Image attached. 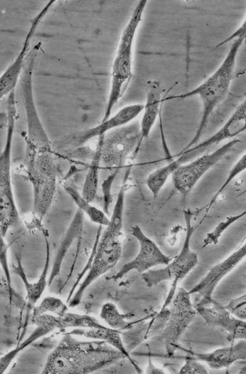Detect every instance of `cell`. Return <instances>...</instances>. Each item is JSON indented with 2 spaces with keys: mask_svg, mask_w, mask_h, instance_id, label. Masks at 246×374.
<instances>
[{
  "mask_svg": "<svg viewBox=\"0 0 246 374\" xmlns=\"http://www.w3.org/2000/svg\"><path fill=\"white\" fill-rule=\"evenodd\" d=\"M164 90L156 80H148L146 85V101L144 104L140 122V138L139 146L143 140L147 138L154 128L159 114Z\"/></svg>",
  "mask_w": 246,
  "mask_h": 374,
  "instance_id": "cell-18",
  "label": "cell"
},
{
  "mask_svg": "<svg viewBox=\"0 0 246 374\" xmlns=\"http://www.w3.org/2000/svg\"><path fill=\"white\" fill-rule=\"evenodd\" d=\"M246 258V241L225 259L214 265L189 291L198 294L201 299L198 305H207L214 301L213 293L221 280Z\"/></svg>",
  "mask_w": 246,
  "mask_h": 374,
  "instance_id": "cell-13",
  "label": "cell"
},
{
  "mask_svg": "<svg viewBox=\"0 0 246 374\" xmlns=\"http://www.w3.org/2000/svg\"><path fill=\"white\" fill-rule=\"evenodd\" d=\"M240 142L237 138L228 140L212 152L202 155L181 164L172 175L173 187L181 195H187L198 181Z\"/></svg>",
  "mask_w": 246,
  "mask_h": 374,
  "instance_id": "cell-10",
  "label": "cell"
},
{
  "mask_svg": "<svg viewBox=\"0 0 246 374\" xmlns=\"http://www.w3.org/2000/svg\"><path fill=\"white\" fill-rule=\"evenodd\" d=\"M63 336L48 355L41 373H91L126 358L105 341H80L67 332Z\"/></svg>",
  "mask_w": 246,
  "mask_h": 374,
  "instance_id": "cell-1",
  "label": "cell"
},
{
  "mask_svg": "<svg viewBox=\"0 0 246 374\" xmlns=\"http://www.w3.org/2000/svg\"><path fill=\"white\" fill-rule=\"evenodd\" d=\"M146 0L139 1L122 32L111 68L109 92L101 121L112 115L115 105L133 76V50L136 35L143 19Z\"/></svg>",
  "mask_w": 246,
  "mask_h": 374,
  "instance_id": "cell-5",
  "label": "cell"
},
{
  "mask_svg": "<svg viewBox=\"0 0 246 374\" xmlns=\"http://www.w3.org/2000/svg\"><path fill=\"white\" fill-rule=\"evenodd\" d=\"M195 308L207 324L224 331L228 341H246V321L232 314L225 306L214 300L207 305L196 304Z\"/></svg>",
  "mask_w": 246,
  "mask_h": 374,
  "instance_id": "cell-14",
  "label": "cell"
},
{
  "mask_svg": "<svg viewBox=\"0 0 246 374\" xmlns=\"http://www.w3.org/2000/svg\"><path fill=\"white\" fill-rule=\"evenodd\" d=\"M246 215V211L233 216L227 217L220 222L210 232L208 233L203 240V247L208 245H216L223 232L233 223Z\"/></svg>",
  "mask_w": 246,
  "mask_h": 374,
  "instance_id": "cell-29",
  "label": "cell"
},
{
  "mask_svg": "<svg viewBox=\"0 0 246 374\" xmlns=\"http://www.w3.org/2000/svg\"><path fill=\"white\" fill-rule=\"evenodd\" d=\"M131 234L138 241V253L133 259L124 264L114 275L113 279L115 280L122 279L131 271H136L142 274L156 266H165L172 259L165 254L151 239L145 234L139 226H132Z\"/></svg>",
  "mask_w": 246,
  "mask_h": 374,
  "instance_id": "cell-11",
  "label": "cell"
},
{
  "mask_svg": "<svg viewBox=\"0 0 246 374\" xmlns=\"http://www.w3.org/2000/svg\"><path fill=\"white\" fill-rule=\"evenodd\" d=\"M26 172L33 191L32 211L24 221L29 230L47 233L43 220L57 189L58 170L53 151H26Z\"/></svg>",
  "mask_w": 246,
  "mask_h": 374,
  "instance_id": "cell-4",
  "label": "cell"
},
{
  "mask_svg": "<svg viewBox=\"0 0 246 374\" xmlns=\"http://www.w3.org/2000/svg\"><path fill=\"white\" fill-rule=\"evenodd\" d=\"M36 328L31 333V335L22 343H19L15 348L12 349L7 353L1 357L0 359V373H3L9 366L13 360L21 353L23 349L28 347L33 342L37 339L43 337L49 333L50 330L43 326L38 325Z\"/></svg>",
  "mask_w": 246,
  "mask_h": 374,
  "instance_id": "cell-27",
  "label": "cell"
},
{
  "mask_svg": "<svg viewBox=\"0 0 246 374\" xmlns=\"http://www.w3.org/2000/svg\"><path fill=\"white\" fill-rule=\"evenodd\" d=\"M126 185L123 184L118 192L109 224L105 227L100 239L95 245L90 269L80 284L73 298L68 301L70 307L77 306L89 286L111 270L122 256V235L125 202Z\"/></svg>",
  "mask_w": 246,
  "mask_h": 374,
  "instance_id": "cell-3",
  "label": "cell"
},
{
  "mask_svg": "<svg viewBox=\"0 0 246 374\" xmlns=\"http://www.w3.org/2000/svg\"><path fill=\"white\" fill-rule=\"evenodd\" d=\"M242 37L246 38V17L241 24V25L230 36H229L228 38L219 43L214 48H218L225 45V43H228L230 41H233Z\"/></svg>",
  "mask_w": 246,
  "mask_h": 374,
  "instance_id": "cell-35",
  "label": "cell"
},
{
  "mask_svg": "<svg viewBox=\"0 0 246 374\" xmlns=\"http://www.w3.org/2000/svg\"><path fill=\"white\" fill-rule=\"evenodd\" d=\"M8 248L9 246L4 240V237L0 235V264L4 274V280L8 291L9 303L15 302V293L11 286V273L8 264Z\"/></svg>",
  "mask_w": 246,
  "mask_h": 374,
  "instance_id": "cell-30",
  "label": "cell"
},
{
  "mask_svg": "<svg viewBox=\"0 0 246 374\" xmlns=\"http://www.w3.org/2000/svg\"><path fill=\"white\" fill-rule=\"evenodd\" d=\"M245 281H246V275L245 276ZM245 294L246 295V293H245Z\"/></svg>",
  "mask_w": 246,
  "mask_h": 374,
  "instance_id": "cell-37",
  "label": "cell"
},
{
  "mask_svg": "<svg viewBox=\"0 0 246 374\" xmlns=\"http://www.w3.org/2000/svg\"><path fill=\"white\" fill-rule=\"evenodd\" d=\"M186 234L178 254L165 267L150 269L141 274V279L148 287H152L165 281H171V286L161 309L168 308L176 294L178 284L183 280L198 264V256L191 248L194 232L192 213L184 210Z\"/></svg>",
  "mask_w": 246,
  "mask_h": 374,
  "instance_id": "cell-7",
  "label": "cell"
},
{
  "mask_svg": "<svg viewBox=\"0 0 246 374\" xmlns=\"http://www.w3.org/2000/svg\"><path fill=\"white\" fill-rule=\"evenodd\" d=\"M105 136V135L98 137L97 145L85 175L81 192L83 197L90 202L95 200L98 191L100 166L102 155Z\"/></svg>",
  "mask_w": 246,
  "mask_h": 374,
  "instance_id": "cell-24",
  "label": "cell"
},
{
  "mask_svg": "<svg viewBox=\"0 0 246 374\" xmlns=\"http://www.w3.org/2000/svg\"><path fill=\"white\" fill-rule=\"evenodd\" d=\"M245 39L242 37L233 41L219 67L198 86L186 93L164 99H183L198 96L201 101L202 111L198 128L193 138L181 151L199 143L213 111L227 98L233 78L237 54Z\"/></svg>",
  "mask_w": 246,
  "mask_h": 374,
  "instance_id": "cell-2",
  "label": "cell"
},
{
  "mask_svg": "<svg viewBox=\"0 0 246 374\" xmlns=\"http://www.w3.org/2000/svg\"><path fill=\"white\" fill-rule=\"evenodd\" d=\"M191 294L183 288H179L169 305L167 320L162 329L161 341L166 350V357L171 358L176 350L178 339L194 320L197 311L193 305Z\"/></svg>",
  "mask_w": 246,
  "mask_h": 374,
  "instance_id": "cell-9",
  "label": "cell"
},
{
  "mask_svg": "<svg viewBox=\"0 0 246 374\" xmlns=\"http://www.w3.org/2000/svg\"><path fill=\"white\" fill-rule=\"evenodd\" d=\"M181 164L182 162L180 158H177L154 170L148 175L146 179V185L154 199L159 196L169 178L171 176L172 177Z\"/></svg>",
  "mask_w": 246,
  "mask_h": 374,
  "instance_id": "cell-25",
  "label": "cell"
},
{
  "mask_svg": "<svg viewBox=\"0 0 246 374\" xmlns=\"http://www.w3.org/2000/svg\"><path fill=\"white\" fill-rule=\"evenodd\" d=\"M55 2L56 1L54 0L48 1L31 20L29 29L25 36L19 53L0 76L1 99L8 96L11 92L15 90L31 51H29V47L34 33L45 16Z\"/></svg>",
  "mask_w": 246,
  "mask_h": 374,
  "instance_id": "cell-12",
  "label": "cell"
},
{
  "mask_svg": "<svg viewBox=\"0 0 246 374\" xmlns=\"http://www.w3.org/2000/svg\"><path fill=\"white\" fill-rule=\"evenodd\" d=\"M149 355V365H148V367L146 368V373H165V372L164 370H162V369H160L157 367H156L151 362V355Z\"/></svg>",
  "mask_w": 246,
  "mask_h": 374,
  "instance_id": "cell-36",
  "label": "cell"
},
{
  "mask_svg": "<svg viewBox=\"0 0 246 374\" xmlns=\"http://www.w3.org/2000/svg\"><path fill=\"white\" fill-rule=\"evenodd\" d=\"M245 131L246 98L217 132L200 143V147L203 150H207L221 142L232 140Z\"/></svg>",
  "mask_w": 246,
  "mask_h": 374,
  "instance_id": "cell-20",
  "label": "cell"
},
{
  "mask_svg": "<svg viewBox=\"0 0 246 374\" xmlns=\"http://www.w3.org/2000/svg\"><path fill=\"white\" fill-rule=\"evenodd\" d=\"M40 48L39 42L31 50L18 82L26 115L25 142L26 150L53 151L48 135L38 115L33 97V69Z\"/></svg>",
  "mask_w": 246,
  "mask_h": 374,
  "instance_id": "cell-8",
  "label": "cell"
},
{
  "mask_svg": "<svg viewBox=\"0 0 246 374\" xmlns=\"http://www.w3.org/2000/svg\"><path fill=\"white\" fill-rule=\"evenodd\" d=\"M16 114L14 90L7 96L6 135L0 155V235L3 237L20 223L11 180V152Z\"/></svg>",
  "mask_w": 246,
  "mask_h": 374,
  "instance_id": "cell-6",
  "label": "cell"
},
{
  "mask_svg": "<svg viewBox=\"0 0 246 374\" xmlns=\"http://www.w3.org/2000/svg\"><path fill=\"white\" fill-rule=\"evenodd\" d=\"M132 316L131 313H120L117 306L112 302L104 303L100 311V318L107 326L120 331L129 330L139 322V321H129L128 319Z\"/></svg>",
  "mask_w": 246,
  "mask_h": 374,
  "instance_id": "cell-26",
  "label": "cell"
},
{
  "mask_svg": "<svg viewBox=\"0 0 246 374\" xmlns=\"http://www.w3.org/2000/svg\"><path fill=\"white\" fill-rule=\"evenodd\" d=\"M82 228L83 212L77 209L58 246L48 277V285H50L54 278L60 274L63 259L75 239L81 234Z\"/></svg>",
  "mask_w": 246,
  "mask_h": 374,
  "instance_id": "cell-22",
  "label": "cell"
},
{
  "mask_svg": "<svg viewBox=\"0 0 246 374\" xmlns=\"http://www.w3.org/2000/svg\"><path fill=\"white\" fill-rule=\"evenodd\" d=\"M73 336H83L89 339L100 340L105 341L108 344L121 352L125 358L133 365L135 370L138 373H141V370L136 362L132 358L129 351L127 348L123 338L122 337V331L112 328L107 326L102 328H76L67 332Z\"/></svg>",
  "mask_w": 246,
  "mask_h": 374,
  "instance_id": "cell-21",
  "label": "cell"
},
{
  "mask_svg": "<svg viewBox=\"0 0 246 374\" xmlns=\"http://www.w3.org/2000/svg\"><path fill=\"white\" fill-rule=\"evenodd\" d=\"M43 236L46 248L45 264L42 273L36 281L30 283L28 281L21 264L20 255L16 254V264H13L12 265V271L20 276L24 285L26 291L25 299L26 303L25 305L26 306L28 312L33 310L35 304L41 298L47 285H48V273L50 262V246L48 240V234H44Z\"/></svg>",
  "mask_w": 246,
  "mask_h": 374,
  "instance_id": "cell-19",
  "label": "cell"
},
{
  "mask_svg": "<svg viewBox=\"0 0 246 374\" xmlns=\"http://www.w3.org/2000/svg\"><path fill=\"white\" fill-rule=\"evenodd\" d=\"M175 348L186 353L215 370L228 368L237 361L246 360L245 340H239L230 346L219 348L207 353L196 352L178 344L176 345Z\"/></svg>",
  "mask_w": 246,
  "mask_h": 374,
  "instance_id": "cell-15",
  "label": "cell"
},
{
  "mask_svg": "<svg viewBox=\"0 0 246 374\" xmlns=\"http://www.w3.org/2000/svg\"><path fill=\"white\" fill-rule=\"evenodd\" d=\"M225 307L236 317L246 321V295L244 294L235 298Z\"/></svg>",
  "mask_w": 246,
  "mask_h": 374,
  "instance_id": "cell-33",
  "label": "cell"
},
{
  "mask_svg": "<svg viewBox=\"0 0 246 374\" xmlns=\"http://www.w3.org/2000/svg\"><path fill=\"white\" fill-rule=\"evenodd\" d=\"M117 175V171L109 175L102 184L103 211L109 215V205L112 201L111 189L113 182Z\"/></svg>",
  "mask_w": 246,
  "mask_h": 374,
  "instance_id": "cell-34",
  "label": "cell"
},
{
  "mask_svg": "<svg viewBox=\"0 0 246 374\" xmlns=\"http://www.w3.org/2000/svg\"><path fill=\"white\" fill-rule=\"evenodd\" d=\"M33 325H42L51 331L55 330L64 331L70 328H93L105 326L95 317L87 314H79L68 311L63 316L45 313L31 318Z\"/></svg>",
  "mask_w": 246,
  "mask_h": 374,
  "instance_id": "cell-17",
  "label": "cell"
},
{
  "mask_svg": "<svg viewBox=\"0 0 246 374\" xmlns=\"http://www.w3.org/2000/svg\"><path fill=\"white\" fill-rule=\"evenodd\" d=\"M63 187L67 194L76 204L77 209L85 214L93 223L100 227H107L109 224V218L108 215L86 199L82 193L79 192L73 181L64 182Z\"/></svg>",
  "mask_w": 246,
  "mask_h": 374,
  "instance_id": "cell-23",
  "label": "cell"
},
{
  "mask_svg": "<svg viewBox=\"0 0 246 374\" xmlns=\"http://www.w3.org/2000/svg\"><path fill=\"white\" fill-rule=\"evenodd\" d=\"M68 311V306L61 299L55 296H48L45 297L38 305L33 307L31 318L45 313L63 316Z\"/></svg>",
  "mask_w": 246,
  "mask_h": 374,
  "instance_id": "cell-28",
  "label": "cell"
},
{
  "mask_svg": "<svg viewBox=\"0 0 246 374\" xmlns=\"http://www.w3.org/2000/svg\"><path fill=\"white\" fill-rule=\"evenodd\" d=\"M184 358L185 363L180 368V374H208V368L203 362L195 358L191 355L180 356Z\"/></svg>",
  "mask_w": 246,
  "mask_h": 374,
  "instance_id": "cell-32",
  "label": "cell"
},
{
  "mask_svg": "<svg viewBox=\"0 0 246 374\" xmlns=\"http://www.w3.org/2000/svg\"><path fill=\"white\" fill-rule=\"evenodd\" d=\"M144 109L142 103H132L121 108L116 113L102 120L96 126L85 130L77 140V144L83 145L90 140L105 135L109 131L124 126L140 115Z\"/></svg>",
  "mask_w": 246,
  "mask_h": 374,
  "instance_id": "cell-16",
  "label": "cell"
},
{
  "mask_svg": "<svg viewBox=\"0 0 246 374\" xmlns=\"http://www.w3.org/2000/svg\"><path fill=\"white\" fill-rule=\"evenodd\" d=\"M246 170V152L238 159L229 171L226 179L213 196L209 205L211 206L217 197L225 190L229 184L239 175Z\"/></svg>",
  "mask_w": 246,
  "mask_h": 374,
  "instance_id": "cell-31",
  "label": "cell"
}]
</instances>
